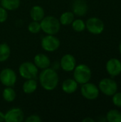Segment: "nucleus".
<instances>
[{"instance_id":"cd10ccee","label":"nucleus","mask_w":121,"mask_h":122,"mask_svg":"<svg viewBox=\"0 0 121 122\" xmlns=\"http://www.w3.org/2000/svg\"><path fill=\"white\" fill-rule=\"evenodd\" d=\"M5 122V114L0 111V122Z\"/></svg>"},{"instance_id":"f8f14e48","label":"nucleus","mask_w":121,"mask_h":122,"mask_svg":"<svg viewBox=\"0 0 121 122\" xmlns=\"http://www.w3.org/2000/svg\"><path fill=\"white\" fill-rule=\"evenodd\" d=\"M106 70L111 76H116L121 73V61L118 59L113 58L106 63Z\"/></svg>"},{"instance_id":"7c9ffc66","label":"nucleus","mask_w":121,"mask_h":122,"mask_svg":"<svg viewBox=\"0 0 121 122\" xmlns=\"http://www.w3.org/2000/svg\"><path fill=\"white\" fill-rule=\"evenodd\" d=\"M0 1H1V0H0Z\"/></svg>"},{"instance_id":"c85d7f7f","label":"nucleus","mask_w":121,"mask_h":122,"mask_svg":"<svg viewBox=\"0 0 121 122\" xmlns=\"http://www.w3.org/2000/svg\"><path fill=\"white\" fill-rule=\"evenodd\" d=\"M94 122V120H93V119L90 118V117H87V118H86V119H83V122Z\"/></svg>"},{"instance_id":"dca6fc26","label":"nucleus","mask_w":121,"mask_h":122,"mask_svg":"<svg viewBox=\"0 0 121 122\" xmlns=\"http://www.w3.org/2000/svg\"><path fill=\"white\" fill-rule=\"evenodd\" d=\"M30 16L33 21H41L45 16L44 9L39 5H35L30 10Z\"/></svg>"},{"instance_id":"a878e982","label":"nucleus","mask_w":121,"mask_h":122,"mask_svg":"<svg viewBox=\"0 0 121 122\" xmlns=\"http://www.w3.org/2000/svg\"><path fill=\"white\" fill-rule=\"evenodd\" d=\"M8 18L7 10L5 9L1 6H0V23H4L6 21Z\"/></svg>"},{"instance_id":"4468645a","label":"nucleus","mask_w":121,"mask_h":122,"mask_svg":"<svg viewBox=\"0 0 121 122\" xmlns=\"http://www.w3.org/2000/svg\"><path fill=\"white\" fill-rule=\"evenodd\" d=\"M73 13L77 16H84L88 11V5L85 0H74L72 5Z\"/></svg>"},{"instance_id":"4be33fe9","label":"nucleus","mask_w":121,"mask_h":122,"mask_svg":"<svg viewBox=\"0 0 121 122\" xmlns=\"http://www.w3.org/2000/svg\"><path fill=\"white\" fill-rule=\"evenodd\" d=\"M106 119L109 122H121V113L118 110H110L106 115Z\"/></svg>"},{"instance_id":"393cba45","label":"nucleus","mask_w":121,"mask_h":122,"mask_svg":"<svg viewBox=\"0 0 121 122\" xmlns=\"http://www.w3.org/2000/svg\"><path fill=\"white\" fill-rule=\"evenodd\" d=\"M113 103L115 106L121 107V92H116L113 95Z\"/></svg>"},{"instance_id":"aec40b11","label":"nucleus","mask_w":121,"mask_h":122,"mask_svg":"<svg viewBox=\"0 0 121 122\" xmlns=\"http://www.w3.org/2000/svg\"><path fill=\"white\" fill-rule=\"evenodd\" d=\"M1 6L7 11H14L20 6V0H1Z\"/></svg>"},{"instance_id":"6ab92c4d","label":"nucleus","mask_w":121,"mask_h":122,"mask_svg":"<svg viewBox=\"0 0 121 122\" xmlns=\"http://www.w3.org/2000/svg\"><path fill=\"white\" fill-rule=\"evenodd\" d=\"M75 14L73 13V11H65L61 14L59 18V21L61 25L63 26H68L69 24H71L73 21L75 19Z\"/></svg>"},{"instance_id":"423d86ee","label":"nucleus","mask_w":121,"mask_h":122,"mask_svg":"<svg viewBox=\"0 0 121 122\" xmlns=\"http://www.w3.org/2000/svg\"><path fill=\"white\" fill-rule=\"evenodd\" d=\"M17 80L16 72L10 68H5L0 72V81L5 86L13 87Z\"/></svg>"},{"instance_id":"6e6552de","label":"nucleus","mask_w":121,"mask_h":122,"mask_svg":"<svg viewBox=\"0 0 121 122\" xmlns=\"http://www.w3.org/2000/svg\"><path fill=\"white\" fill-rule=\"evenodd\" d=\"M86 28L93 34H100L103 31L105 26L103 21L99 18L91 17L86 22Z\"/></svg>"},{"instance_id":"20e7f679","label":"nucleus","mask_w":121,"mask_h":122,"mask_svg":"<svg viewBox=\"0 0 121 122\" xmlns=\"http://www.w3.org/2000/svg\"><path fill=\"white\" fill-rule=\"evenodd\" d=\"M19 73L20 76L25 79H36L39 73V69L34 63L31 61H25L19 66Z\"/></svg>"},{"instance_id":"f257e3e1","label":"nucleus","mask_w":121,"mask_h":122,"mask_svg":"<svg viewBox=\"0 0 121 122\" xmlns=\"http://www.w3.org/2000/svg\"><path fill=\"white\" fill-rule=\"evenodd\" d=\"M39 82L41 87L46 91L54 90L59 81L58 73L52 68H46L42 69L39 76Z\"/></svg>"},{"instance_id":"f03ea898","label":"nucleus","mask_w":121,"mask_h":122,"mask_svg":"<svg viewBox=\"0 0 121 122\" xmlns=\"http://www.w3.org/2000/svg\"><path fill=\"white\" fill-rule=\"evenodd\" d=\"M40 24L41 31H43L46 34L55 35L61 29L59 19L53 16H44L40 21Z\"/></svg>"},{"instance_id":"9b49d317","label":"nucleus","mask_w":121,"mask_h":122,"mask_svg":"<svg viewBox=\"0 0 121 122\" xmlns=\"http://www.w3.org/2000/svg\"><path fill=\"white\" fill-rule=\"evenodd\" d=\"M24 119V113L20 108H12L5 114V122H21Z\"/></svg>"},{"instance_id":"b1692460","label":"nucleus","mask_w":121,"mask_h":122,"mask_svg":"<svg viewBox=\"0 0 121 122\" xmlns=\"http://www.w3.org/2000/svg\"><path fill=\"white\" fill-rule=\"evenodd\" d=\"M28 30L31 34H37L39 33L41 29V24L40 21H33L28 25Z\"/></svg>"},{"instance_id":"ddd939ff","label":"nucleus","mask_w":121,"mask_h":122,"mask_svg":"<svg viewBox=\"0 0 121 122\" xmlns=\"http://www.w3.org/2000/svg\"><path fill=\"white\" fill-rule=\"evenodd\" d=\"M34 63L38 69H44L50 67L51 60L49 57L44 54H37L34 58Z\"/></svg>"},{"instance_id":"c756f323","label":"nucleus","mask_w":121,"mask_h":122,"mask_svg":"<svg viewBox=\"0 0 121 122\" xmlns=\"http://www.w3.org/2000/svg\"><path fill=\"white\" fill-rule=\"evenodd\" d=\"M119 50H120V52L121 54V43L120 44V46H119Z\"/></svg>"},{"instance_id":"f3484780","label":"nucleus","mask_w":121,"mask_h":122,"mask_svg":"<svg viewBox=\"0 0 121 122\" xmlns=\"http://www.w3.org/2000/svg\"><path fill=\"white\" fill-rule=\"evenodd\" d=\"M38 87V84L35 79H26L22 86V89L24 92L26 94H30L34 93Z\"/></svg>"},{"instance_id":"a211bd4d","label":"nucleus","mask_w":121,"mask_h":122,"mask_svg":"<svg viewBox=\"0 0 121 122\" xmlns=\"http://www.w3.org/2000/svg\"><path fill=\"white\" fill-rule=\"evenodd\" d=\"M2 97L5 102H12L16 97V93L11 86H6V88L3 90Z\"/></svg>"},{"instance_id":"39448f33","label":"nucleus","mask_w":121,"mask_h":122,"mask_svg":"<svg viewBox=\"0 0 121 122\" xmlns=\"http://www.w3.org/2000/svg\"><path fill=\"white\" fill-rule=\"evenodd\" d=\"M60 40L55 35L46 34L41 40V47L48 52L56 51L60 46Z\"/></svg>"},{"instance_id":"0eeeda50","label":"nucleus","mask_w":121,"mask_h":122,"mask_svg":"<svg viewBox=\"0 0 121 122\" xmlns=\"http://www.w3.org/2000/svg\"><path fill=\"white\" fill-rule=\"evenodd\" d=\"M98 89L103 94L106 96H113L118 91V84L114 80L106 78L100 81Z\"/></svg>"},{"instance_id":"2eb2a0df","label":"nucleus","mask_w":121,"mask_h":122,"mask_svg":"<svg viewBox=\"0 0 121 122\" xmlns=\"http://www.w3.org/2000/svg\"><path fill=\"white\" fill-rule=\"evenodd\" d=\"M78 84L74 79H67L62 83L61 89L66 94H73L77 90Z\"/></svg>"},{"instance_id":"7ed1b4c3","label":"nucleus","mask_w":121,"mask_h":122,"mask_svg":"<svg viewBox=\"0 0 121 122\" xmlns=\"http://www.w3.org/2000/svg\"><path fill=\"white\" fill-rule=\"evenodd\" d=\"M91 70L88 66L81 64L76 66L73 69V79L79 84H83L88 82L91 78Z\"/></svg>"},{"instance_id":"1a4fd4ad","label":"nucleus","mask_w":121,"mask_h":122,"mask_svg":"<svg viewBox=\"0 0 121 122\" xmlns=\"http://www.w3.org/2000/svg\"><path fill=\"white\" fill-rule=\"evenodd\" d=\"M81 93L82 96L88 100H94L99 96V89L94 84L85 83L82 84L81 88Z\"/></svg>"},{"instance_id":"412c9836","label":"nucleus","mask_w":121,"mask_h":122,"mask_svg":"<svg viewBox=\"0 0 121 122\" xmlns=\"http://www.w3.org/2000/svg\"><path fill=\"white\" fill-rule=\"evenodd\" d=\"M11 49L6 43L0 44V62L6 61L10 56Z\"/></svg>"},{"instance_id":"bb28decb","label":"nucleus","mask_w":121,"mask_h":122,"mask_svg":"<svg viewBox=\"0 0 121 122\" xmlns=\"http://www.w3.org/2000/svg\"><path fill=\"white\" fill-rule=\"evenodd\" d=\"M26 122H41V119L39 115L36 114H32L29 117H28L26 120Z\"/></svg>"},{"instance_id":"9d476101","label":"nucleus","mask_w":121,"mask_h":122,"mask_svg":"<svg viewBox=\"0 0 121 122\" xmlns=\"http://www.w3.org/2000/svg\"><path fill=\"white\" fill-rule=\"evenodd\" d=\"M76 66V61L75 57L71 54H66L63 55L60 61L61 68L66 72L72 71Z\"/></svg>"},{"instance_id":"5701e85b","label":"nucleus","mask_w":121,"mask_h":122,"mask_svg":"<svg viewBox=\"0 0 121 122\" xmlns=\"http://www.w3.org/2000/svg\"><path fill=\"white\" fill-rule=\"evenodd\" d=\"M73 29L76 32H81L86 29V23L82 19H74L71 23Z\"/></svg>"}]
</instances>
